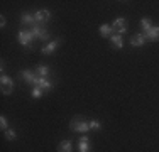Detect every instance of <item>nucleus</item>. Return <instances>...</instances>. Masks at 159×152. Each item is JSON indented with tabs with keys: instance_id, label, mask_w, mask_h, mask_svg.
I'll list each match as a JSON object with an SVG mask.
<instances>
[{
	"instance_id": "11",
	"label": "nucleus",
	"mask_w": 159,
	"mask_h": 152,
	"mask_svg": "<svg viewBox=\"0 0 159 152\" xmlns=\"http://www.w3.org/2000/svg\"><path fill=\"white\" fill-rule=\"evenodd\" d=\"M37 86H39L41 90H52V86H54V85H52L51 81H48L46 78H41V76H39V81H37Z\"/></svg>"
},
{
	"instance_id": "23",
	"label": "nucleus",
	"mask_w": 159,
	"mask_h": 152,
	"mask_svg": "<svg viewBox=\"0 0 159 152\" xmlns=\"http://www.w3.org/2000/svg\"><path fill=\"white\" fill-rule=\"evenodd\" d=\"M5 137L9 140H16V132H14L12 128H9V130H5Z\"/></svg>"
},
{
	"instance_id": "8",
	"label": "nucleus",
	"mask_w": 159,
	"mask_h": 152,
	"mask_svg": "<svg viewBox=\"0 0 159 152\" xmlns=\"http://www.w3.org/2000/svg\"><path fill=\"white\" fill-rule=\"evenodd\" d=\"M130 44L135 46V47H141V46L146 44V39H144V34H135V36L130 37Z\"/></svg>"
},
{
	"instance_id": "12",
	"label": "nucleus",
	"mask_w": 159,
	"mask_h": 152,
	"mask_svg": "<svg viewBox=\"0 0 159 152\" xmlns=\"http://www.w3.org/2000/svg\"><path fill=\"white\" fill-rule=\"evenodd\" d=\"M71 147H73V142H71V140H63L58 147V152H71Z\"/></svg>"
},
{
	"instance_id": "5",
	"label": "nucleus",
	"mask_w": 159,
	"mask_h": 152,
	"mask_svg": "<svg viewBox=\"0 0 159 152\" xmlns=\"http://www.w3.org/2000/svg\"><path fill=\"white\" fill-rule=\"evenodd\" d=\"M112 30H115L117 34H124L127 30V22H125V19H122V17H119L115 22L112 24Z\"/></svg>"
},
{
	"instance_id": "2",
	"label": "nucleus",
	"mask_w": 159,
	"mask_h": 152,
	"mask_svg": "<svg viewBox=\"0 0 159 152\" xmlns=\"http://www.w3.org/2000/svg\"><path fill=\"white\" fill-rule=\"evenodd\" d=\"M70 128L73 132H81V134H85V132L90 130V123H88V122H85V120H76V118H75L73 122H71V127Z\"/></svg>"
},
{
	"instance_id": "13",
	"label": "nucleus",
	"mask_w": 159,
	"mask_h": 152,
	"mask_svg": "<svg viewBox=\"0 0 159 152\" xmlns=\"http://www.w3.org/2000/svg\"><path fill=\"white\" fill-rule=\"evenodd\" d=\"M100 36L102 37H112V25L102 24L100 25Z\"/></svg>"
},
{
	"instance_id": "6",
	"label": "nucleus",
	"mask_w": 159,
	"mask_h": 152,
	"mask_svg": "<svg viewBox=\"0 0 159 152\" xmlns=\"http://www.w3.org/2000/svg\"><path fill=\"white\" fill-rule=\"evenodd\" d=\"M32 34H34V37H37V39H41V41H48L49 39V32L44 27H39V25H36V27H32Z\"/></svg>"
},
{
	"instance_id": "24",
	"label": "nucleus",
	"mask_w": 159,
	"mask_h": 152,
	"mask_svg": "<svg viewBox=\"0 0 159 152\" xmlns=\"http://www.w3.org/2000/svg\"><path fill=\"white\" fill-rule=\"evenodd\" d=\"M0 27H5V19H0Z\"/></svg>"
},
{
	"instance_id": "15",
	"label": "nucleus",
	"mask_w": 159,
	"mask_h": 152,
	"mask_svg": "<svg viewBox=\"0 0 159 152\" xmlns=\"http://www.w3.org/2000/svg\"><path fill=\"white\" fill-rule=\"evenodd\" d=\"M112 42H113V47H117V49L124 47V41H122V37H120L119 34H113L112 36Z\"/></svg>"
},
{
	"instance_id": "14",
	"label": "nucleus",
	"mask_w": 159,
	"mask_h": 152,
	"mask_svg": "<svg viewBox=\"0 0 159 152\" xmlns=\"http://www.w3.org/2000/svg\"><path fill=\"white\" fill-rule=\"evenodd\" d=\"M22 24L34 25V24H37V22H36V19H34V15H31V14H24V15H22ZM34 27H36V25H34Z\"/></svg>"
},
{
	"instance_id": "4",
	"label": "nucleus",
	"mask_w": 159,
	"mask_h": 152,
	"mask_svg": "<svg viewBox=\"0 0 159 152\" xmlns=\"http://www.w3.org/2000/svg\"><path fill=\"white\" fill-rule=\"evenodd\" d=\"M144 39L151 41V42H157V41H159V25L151 27L147 32H144Z\"/></svg>"
},
{
	"instance_id": "16",
	"label": "nucleus",
	"mask_w": 159,
	"mask_h": 152,
	"mask_svg": "<svg viewBox=\"0 0 159 152\" xmlns=\"http://www.w3.org/2000/svg\"><path fill=\"white\" fill-rule=\"evenodd\" d=\"M37 74H39L41 78H46V76L49 74V68L46 66V64H39V66H37Z\"/></svg>"
},
{
	"instance_id": "10",
	"label": "nucleus",
	"mask_w": 159,
	"mask_h": 152,
	"mask_svg": "<svg viewBox=\"0 0 159 152\" xmlns=\"http://www.w3.org/2000/svg\"><path fill=\"white\" fill-rule=\"evenodd\" d=\"M88 147H90V139L86 135H83L81 139H80L78 149H80V152H88Z\"/></svg>"
},
{
	"instance_id": "3",
	"label": "nucleus",
	"mask_w": 159,
	"mask_h": 152,
	"mask_svg": "<svg viewBox=\"0 0 159 152\" xmlns=\"http://www.w3.org/2000/svg\"><path fill=\"white\" fill-rule=\"evenodd\" d=\"M20 78L25 79L27 83H31V85H36V86H37V81H39V74H34L32 71H29V69L20 71Z\"/></svg>"
},
{
	"instance_id": "9",
	"label": "nucleus",
	"mask_w": 159,
	"mask_h": 152,
	"mask_svg": "<svg viewBox=\"0 0 159 152\" xmlns=\"http://www.w3.org/2000/svg\"><path fill=\"white\" fill-rule=\"evenodd\" d=\"M58 44H59L58 39H56V41H51V42H48L46 46H44L41 52H43V54H51V52H54V49L58 47Z\"/></svg>"
},
{
	"instance_id": "19",
	"label": "nucleus",
	"mask_w": 159,
	"mask_h": 152,
	"mask_svg": "<svg viewBox=\"0 0 159 152\" xmlns=\"http://www.w3.org/2000/svg\"><path fill=\"white\" fill-rule=\"evenodd\" d=\"M88 123H90V128H92V130H100L102 128V125L98 120H92V122H88Z\"/></svg>"
},
{
	"instance_id": "21",
	"label": "nucleus",
	"mask_w": 159,
	"mask_h": 152,
	"mask_svg": "<svg viewBox=\"0 0 159 152\" xmlns=\"http://www.w3.org/2000/svg\"><path fill=\"white\" fill-rule=\"evenodd\" d=\"M0 127H2V130H9V123H7V118L5 117H0Z\"/></svg>"
},
{
	"instance_id": "22",
	"label": "nucleus",
	"mask_w": 159,
	"mask_h": 152,
	"mask_svg": "<svg viewBox=\"0 0 159 152\" xmlns=\"http://www.w3.org/2000/svg\"><path fill=\"white\" fill-rule=\"evenodd\" d=\"M32 96L34 98H41V96H43V90H41L39 86H36V88L32 90Z\"/></svg>"
},
{
	"instance_id": "7",
	"label": "nucleus",
	"mask_w": 159,
	"mask_h": 152,
	"mask_svg": "<svg viewBox=\"0 0 159 152\" xmlns=\"http://www.w3.org/2000/svg\"><path fill=\"white\" fill-rule=\"evenodd\" d=\"M49 17H51V12H49V10H39V12L34 14V19H36L37 24H46L49 20Z\"/></svg>"
},
{
	"instance_id": "20",
	"label": "nucleus",
	"mask_w": 159,
	"mask_h": 152,
	"mask_svg": "<svg viewBox=\"0 0 159 152\" xmlns=\"http://www.w3.org/2000/svg\"><path fill=\"white\" fill-rule=\"evenodd\" d=\"M0 83H2V85H14V81L9 78V76H5V74H2V78H0Z\"/></svg>"
},
{
	"instance_id": "17",
	"label": "nucleus",
	"mask_w": 159,
	"mask_h": 152,
	"mask_svg": "<svg viewBox=\"0 0 159 152\" xmlns=\"http://www.w3.org/2000/svg\"><path fill=\"white\" fill-rule=\"evenodd\" d=\"M14 91V85H2V93L3 95H10Z\"/></svg>"
},
{
	"instance_id": "18",
	"label": "nucleus",
	"mask_w": 159,
	"mask_h": 152,
	"mask_svg": "<svg viewBox=\"0 0 159 152\" xmlns=\"http://www.w3.org/2000/svg\"><path fill=\"white\" fill-rule=\"evenodd\" d=\"M141 25H142V29L146 30V32H147V30H149L151 27H152V25H151V20H149V19H142V20H141Z\"/></svg>"
},
{
	"instance_id": "1",
	"label": "nucleus",
	"mask_w": 159,
	"mask_h": 152,
	"mask_svg": "<svg viewBox=\"0 0 159 152\" xmlns=\"http://www.w3.org/2000/svg\"><path fill=\"white\" fill-rule=\"evenodd\" d=\"M17 37H19V42H20L22 46H25V47H31V42L36 39L34 34H32V30H19Z\"/></svg>"
}]
</instances>
